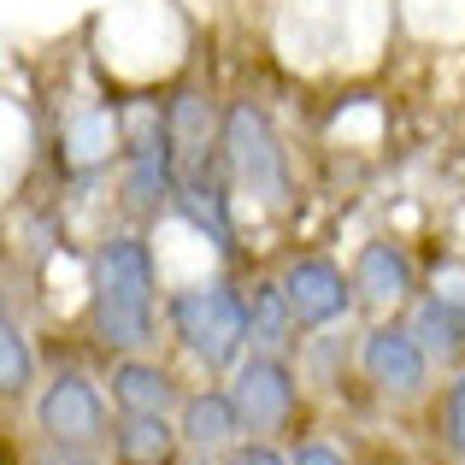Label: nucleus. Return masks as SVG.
<instances>
[{
    "mask_svg": "<svg viewBox=\"0 0 465 465\" xmlns=\"http://www.w3.org/2000/svg\"><path fill=\"white\" fill-rule=\"evenodd\" d=\"M353 289H360L365 307L377 312H395L419 295V272H412L407 248L401 242H365L360 260H353Z\"/></svg>",
    "mask_w": 465,
    "mask_h": 465,
    "instance_id": "obj_10",
    "label": "nucleus"
},
{
    "mask_svg": "<svg viewBox=\"0 0 465 465\" xmlns=\"http://www.w3.org/2000/svg\"><path fill=\"white\" fill-rule=\"evenodd\" d=\"M283 295H289V307H295L301 330H330V324L348 318V307L360 301V289H353V277L341 272L336 260L307 253V260H295L283 272Z\"/></svg>",
    "mask_w": 465,
    "mask_h": 465,
    "instance_id": "obj_8",
    "label": "nucleus"
},
{
    "mask_svg": "<svg viewBox=\"0 0 465 465\" xmlns=\"http://www.w3.org/2000/svg\"><path fill=\"white\" fill-rule=\"evenodd\" d=\"M442 442L465 460V371L448 383V395H442Z\"/></svg>",
    "mask_w": 465,
    "mask_h": 465,
    "instance_id": "obj_16",
    "label": "nucleus"
},
{
    "mask_svg": "<svg viewBox=\"0 0 465 465\" xmlns=\"http://www.w3.org/2000/svg\"><path fill=\"white\" fill-rule=\"evenodd\" d=\"M35 383V360H30V336H24L18 318H0V389H6V401H18L24 389Z\"/></svg>",
    "mask_w": 465,
    "mask_h": 465,
    "instance_id": "obj_15",
    "label": "nucleus"
},
{
    "mask_svg": "<svg viewBox=\"0 0 465 465\" xmlns=\"http://www.w3.org/2000/svg\"><path fill=\"white\" fill-rule=\"evenodd\" d=\"M248 330H253V348H260V353H283L289 341L301 336L295 307H289V295H283V277L248 289Z\"/></svg>",
    "mask_w": 465,
    "mask_h": 465,
    "instance_id": "obj_13",
    "label": "nucleus"
},
{
    "mask_svg": "<svg viewBox=\"0 0 465 465\" xmlns=\"http://www.w3.org/2000/svg\"><path fill=\"white\" fill-rule=\"evenodd\" d=\"M230 401H236L248 436H260V442H265V436L289 430L301 389H295V371H289L283 353H260V348H253L248 360L230 371Z\"/></svg>",
    "mask_w": 465,
    "mask_h": 465,
    "instance_id": "obj_4",
    "label": "nucleus"
},
{
    "mask_svg": "<svg viewBox=\"0 0 465 465\" xmlns=\"http://www.w3.org/2000/svg\"><path fill=\"white\" fill-rule=\"evenodd\" d=\"M230 465H295V460H283L277 448H265V442H248V448L230 454Z\"/></svg>",
    "mask_w": 465,
    "mask_h": 465,
    "instance_id": "obj_17",
    "label": "nucleus"
},
{
    "mask_svg": "<svg viewBox=\"0 0 465 465\" xmlns=\"http://www.w3.org/2000/svg\"><path fill=\"white\" fill-rule=\"evenodd\" d=\"M430 348L419 341L412 324H371L360 336V371L371 377L377 395L389 401H419L424 383H430Z\"/></svg>",
    "mask_w": 465,
    "mask_h": 465,
    "instance_id": "obj_6",
    "label": "nucleus"
},
{
    "mask_svg": "<svg viewBox=\"0 0 465 465\" xmlns=\"http://www.w3.org/2000/svg\"><path fill=\"white\" fill-rule=\"evenodd\" d=\"M407 324L419 330V341H424V348H430V360H460V353H465V318H460L454 307H448L442 295L419 301Z\"/></svg>",
    "mask_w": 465,
    "mask_h": 465,
    "instance_id": "obj_14",
    "label": "nucleus"
},
{
    "mask_svg": "<svg viewBox=\"0 0 465 465\" xmlns=\"http://www.w3.org/2000/svg\"><path fill=\"white\" fill-rule=\"evenodd\" d=\"M224 177L236 194H248L260 206H289V159L272 113L260 101L224 106Z\"/></svg>",
    "mask_w": 465,
    "mask_h": 465,
    "instance_id": "obj_3",
    "label": "nucleus"
},
{
    "mask_svg": "<svg viewBox=\"0 0 465 465\" xmlns=\"http://www.w3.org/2000/svg\"><path fill=\"white\" fill-rule=\"evenodd\" d=\"M54 153H59L65 177H101L113 159H124V113L113 101H89L77 113H65V124L54 136Z\"/></svg>",
    "mask_w": 465,
    "mask_h": 465,
    "instance_id": "obj_7",
    "label": "nucleus"
},
{
    "mask_svg": "<svg viewBox=\"0 0 465 465\" xmlns=\"http://www.w3.org/2000/svg\"><path fill=\"white\" fill-rule=\"evenodd\" d=\"M113 407L118 412H171V407H183L177 377H171L159 360H148V353H118V365H113Z\"/></svg>",
    "mask_w": 465,
    "mask_h": 465,
    "instance_id": "obj_11",
    "label": "nucleus"
},
{
    "mask_svg": "<svg viewBox=\"0 0 465 465\" xmlns=\"http://www.w3.org/2000/svg\"><path fill=\"white\" fill-rule=\"evenodd\" d=\"M35 430L54 448H101L106 436V401L94 389V377L83 371H59L54 383L35 395Z\"/></svg>",
    "mask_w": 465,
    "mask_h": 465,
    "instance_id": "obj_5",
    "label": "nucleus"
},
{
    "mask_svg": "<svg viewBox=\"0 0 465 465\" xmlns=\"http://www.w3.org/2000/svg\"><path fill=\"white\" fill-rule=\"evenodd\" d=\"M177 430H183V448H189L194 460H218L248 436V424H242L230 389H194L177 407Z\"/></svg>",
    "mask_w": 465,
    "mask_h": 465,
    "instance_id": "obj_9",
    "label": "nucleus"
},
{
    "mask_svg": "<svg viewBox=\"0 0 465 465\" xmlns=\"http://www.w3.org/2000/svg\"><path fill=\"white\" fill-rule=\"evenodd\" d=\"M165 324H171V341H177L201 371H236L253 348L248 295H236L224 277H201V283L171 289Z\"/></svg>",
    "mask_w": 465,
    "mask_h": 465,
    "instance_id": "obj_2",
    "label": "nucleus"
},
{
    "mask_svg": "<svg viewBox=\"0 0 465 465\" xmlns=\"http://www.w3.org/2000/svg\"><path fill=\"white\" fill-rule=\"evenodd\" d=\"M89 318L106 353H148L159 341V260L136 230H118L94 248Z\"/></svg>",
    "mask_w": 465,
    "mask_h": 465,
    "instance_id": "obj_1",
    "label": "nucleus"
},
{
    "mask_svg": "<svg viewBox=\"0 0 465 465\" xmlns=\"http://www.w3.org/2000/svg\"><path fill=\"white\" fill-rule=\"evenodd\" d=\"M295 465H348V460H341L330 442H301L295 448Z\"/></svg>",
    "mask_w": 465,
    "mask_h": 465,
    "instance_id": "obj_18",
    "label": "nucleus"
},
{
    "mask_svg": "<svg viewBox=\"0 0 465 465\" xmlns=\"http://www.w3.org/2000/svg\"><path fill=\"white\" fill-rule=\"evenodd\" d=\"M194 465H213V460H194Z\"/></svg>",
    "mask_w": 465,
    "mask_h": 465,
    "instance_id": "obj_19",
    "label": "nucleus"
},
{
    "mask_svg": "<svg viewBox=\"0 0 465 465\" xmlns=\"http://www.w3.org/2000/svg\"><path fill=\"white\" fill-rule=\"evenodd\" d=\"M113 448L124 465H171V454L183 448V430L165 412H124L113 424Z\"/></svg>",
    "mask_w": 465,
    "mask_h": 465,
    "instance_id": "obj_12",
    "label": "nucleus"
}]
</instances>
